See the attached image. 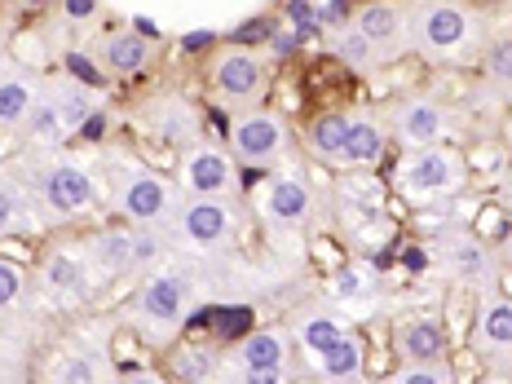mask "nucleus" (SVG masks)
Listing matches in <instances>:
<instances>
[{"mask_svg":"<svg viewBox=\"0 0 512 384\" xmlns=\"http://www.w3.org/2000/svg\"><path fill=\"white\" fill-rule=\"evenodd\" d=\"M93 265L89 261H80V256H71V252H53L49 256V265H45V279L49 287L58 296H67V301H84V296L93 292Z\"/></svg>","mask_w":512,"mask_h":384,"instance_id":"17","label":"nucleus"},{"mask_svg":"<svg viewBox=\"0 0 512 384\" xmlns=\"http://www.w3.org/2000/svg\"><path fill=\"white\" fill-rule=\"evenodd\" d=\"M234 226H239V217H234V204L226 195H190L173 221V230H181V239L204 252L226 248L234 239Z\"/></svg>","mask_w":512,"mask_h":384,"instance_id":"3","label":"nucleus"},{"mask_svg":"<svg viewBox=\"0 0 512 384\" xmlns=\"http://www.w3.org/2000/svg\"><path fill=\"white\" fill-rule=\"evenodd\" d=\"M318 367H323L327 380H358L362 376V340L340 336L332 349L318 354Z\"/></svg>","mask_w":512,"mask_h":384,"instance_id":"24","label":"nucleus"},{"mask_svg":"<svg viewBox=\"0 0 512 384\" xmlns=\"http://www.w3.org/2000/svg\"><path fill=\"white\" fill-rule=\"evenodd\" d=\"M53 380H62V384H71V380H93V367H89V362H76V358H71V362H62V367L58 371H53Z\"/></svg>","mask_w":512,"mask_h":384,"instance_id":"37","label":"nucleus"},{"mask_svg":"<svg viewBox=\"0 0 512 384\" xmlns=\"http://www.w3.org/2000/svg\"><path fill=\"white\" fill-rule=\"evenodd\" d=\"M398 186L407 190V199H446L464 186V164L451 151L424 146L420 155H411L407 164H402Z\"/></svg>","mask_w":512,"mask_h":384,"instance_id":"4","label":"nucleus"},{"mask_svg":"<svg viewBox=\"0 0 512 384\" xmlns=\"http://www.w3.org/2000/svg\"><path fill=\"white\" fill-rule=\"evenodd\" d=\"M204 45H212L208 31H199V36H190V40H186V49H204Z\"/></svg>","mask_w":512,"mask_h":384,"instance_id":"42","label":"nucleus"},{"mask_svg":"<svg viewBox=\"0 0 512 384\" xmlns=\"http://www.w3.org/2000/svg\"><path fill=\"white\" fill-rule=\"evenodd\" d=\"M36 226V208H31V195L18 186L14 177L0 173V234H18Z\"/></svg>","mask_w":512,"mask_h":384,"instance_id":"22","label":"nucleus"},{"mask_svg":"<svg viewBox=\"0 0 512 384\" xmlns=\"http://www.w3.org/2000/svg\"><path fill=\"white\" fill-rule=\"evenodd\" d=\"M18 296H23V270H18L14 261H5V256H0V309L14 305Z\"/></svg>","mask_w":512,"mask_h":384,"instance_id":"33","label":"nucleus"},{"mask_svg":"<svg viewBox=\"0 0 512 384\" xmlns=\"http://www.w3.org/2000/svg\"><path fill=\"white\" fill-rule=\"evenodd\" d=\"M354 27H358L376 49H393V45H402V40L411 45V36H407V14H402L398 5H362L358 14H354Z\"/></svg>","mask_w":512,"mask_h":384,"instance_id":"15","label":"nucleus"},{"mask_svg":"<svg viewBox=\"0 0 512 384\" xmlns=\"http://www.w3.org/2000/svg\"><path fill=\"white\" fill-rule=\"evenodd\" d=\"M486 71H490V80L512 84V40H499V45L486 49Z\"/></svg>","mask_w":512,"mask_h":384,"instance_id":"31","label":"nucleus"},{"mask_svg":"<svg viewBox=\"0 0 512 384\" xmlns=\"http://www.w3.org/2000/svg\"><path fill=\"white\" fill-rule=\"evenodd\" d=\"M230 146L239 159H252V164H270L287 151V124L279 115H248L230 128Z\"/></svg>","mask_w":512,"mask_h":384,"instance_id":"6","label":"nucleus"},{"mask_svg":"<svg viewBox=\"0 0 512 384\" xmlns=\"http://www.w3.org/2000/svg\"><path fill=\"white\" fill-rule=\"evenodd\" d=\"M27 133L36 137V142H45V146H58L62 137H67V124H62V111H58V102H53V93H45V98H36V106L27 111Z\"/></svg>","mask_w":512,"mask_h":384,"instance_id":"25","label":"nucleus"},{"mask_svg":"<svg viewBox=\"0 0 512 384\" xmlns=\"http://www.w3.org/2000/svg\"><path fill=\"white\" fill-rule=\"evenodd\" d=\"M283 358H287L283 332H248L239 345V362H243V376L248 380H279Z\"/></svg>","mask_w":512,"mask_h":384,"instance_id":"12","label":"nucleus"},{"mask_svg":"<svg viewBox=\"0 0 512 384\" xmlns=\"http://www.w3.org/2000/svg\"><path fill=\"white\" fill-rule=\"evenodd\" d=\"M446 128V111L433 98H411L393 111V133L407 146H433Z\"/></svg>","mask_w":512,"mask_h":384,"instance_id":"10","label":"nucleus"},{"mask_svg":"<svg viewBox=\"0 0 512 384\" xmlns=\"http://www.w3.org/2000/svg\"><path fill=\"white\" fill-rule=\"evenodd\" d=\"M67 14L71 18H89L93 14V0H67Z\"/></svg>","mask_w":512,"mask_h":384,"instance_id":"41","label":"nucleus"},{"mask_svg":"<svg viewBox=\"0 0 512 384\" xmlns=\"http://www.w3.org/2000/svg\"><path fill=\"white\" fill-rule=\"evenodd\" d=\"M181 181H186L190 195H226L234 186V164L221 146H190Z\"/></svg>","mask_w":512,"mask_h":384,"instance_id":"7","label":"nucleus"},{"mask_svg":"<svg viewBox=\"0 0 512 384\" xmlns=\"http://www.w3.org/2000/svg\"><path fill=\"white\" fill-rule=\"evenodd\" d=\"M270 31H274V23H248V27L239 31V40H252V36L261 40V36H270Z\"/></svg>","mask_w":512,"mask_h":384,"instance_id":"39","label":"nucleus"},{"mask_svg":"<svg viewBox=\"0 0 512 384\" xmlns=\"http://www.w3.org/2000/svg\"><path fill=\"white\" fill-rule=\"evenodd\" d=\"M345 137H349V115H318V120L305 128L309 151L318 159H336V164H340V155H345Z\"/></svg>","mask_w":512,"mask_h":384,"instance_id":"23","label":"nucleus"},{"mask_svg":"<svg viewBox=\"0 0 512 384\" xmlns=\"http://www.w3.org/2000/svg\"><path fill=\"white\" fill-rule=\"evenodd\" d=\"M477 345L486 354H512V301H486L477 318Z\"/></svg>","mask_w":512,"mask_h":384,"instance_id":"20","label":"nucleus"},{"mask_svg":"<svg viewBox=\"0 0 512 384\" xmlns=\"http://www.w3.org/2000/svg\"><path fill=\"white\" fill-rule=\"evenodd\" d=\"M380 155H384L380 124L371 120V115H358V120H349V137H345V155H340V164L367 168V164H376Z\"/></svg>","mask_w":512,"mask_h":384,"instance_id":"19","label":"nucleus"},{"mask_svg":"<svg viewBox=\"0 0 512 384\" xmlns=\"http://www.w3.org/2000/svg\"><path fill=\"white\" fill-rule=\"evenodd\" d=\"M173 371H177V380H212V376H221V358L204 345H186L173 358Z\"/></svg>","mask_w":512,"mask_h":384,"instance_id":"27","label":"nucleus"},{"mask_svg":"<svg viewBox=\"0 0 512 384\" xmlns=\"http://www.w3.org/2000/svg\"><path fill=\"white\" fill-rule=\"evenodd\" d=\"M407 36L424 58H464L482 45V23L455 0H424L407 14Z\"/></svg>","mask_w":512,"mask_h":384,"instance_id":"1","label":"nucleus"},{"mask_svg":"<svg viewBox=\"0 0 512 384\" xmlns=\"http://www.w3.org/2000/svg\"><path fill=\"white\" fill-rule=\"evenodd\" d=\"M309 208H314V195H309V186L301 177L270 181V190L261 195V212L270 226H301L309 217Z\"/></svg>","mask_w":512,"mask_h":384,"instance_id":"9","label":"nucleus"},{"mask_svg":"<svg viewBox=\"0 0 512 384\" xmlns=\"http://www.w3.org/2000/svg\"><path fill=\"white\" fill-rule=\"evenodd\" d=\"M340 336H345V332H340V323H332V318H309V323L301 327L305 349H314V354H323V349H332Z\"/></svg>","mask_w":512,"mask_h":384,"instance_id":"29","label":"nucleus"},{"mask_svg":"<svg viewBox=\"0 0 512 384\" xmlns=\"http://www.w3.org/2000/svg\"><path fill=\"white\" fill-rule=\"evenodd\" d=\"M40 98V80L27 67L0 58V124H23Z\"/></svg>","mask_w":512,"mask_h":384,"instance_id":"11","label":"nucleus"},{"mask_svg":"<svg viewBox=\"0 0 512 384\" xmlns=\"http://www.w3.org/2000/svg\"><path fill=\"white\" fill-rule=\"evenodd\" d=\"M212 323H217V336L221 340L248 336V309H212Z\"/></svg>","mask_w":512,"mask_h":384,"instance_id":"32","label":"nucleus"},{"mask_svg":"<svg viewBox=\"0 0 512 384\" xmlns=\"http://www.w3.org/2000/svg\"><path fill=\"white\" fill-rule=\"evenodd\" d=\"M67 67H71V76H80L89 89H98V84H102V76L93 71V62L84 58V53H67Z\"/></svg>","mask_w":512,"mask_h":384,"instance_id":"36","label":"nucleus"},{"mask_svg":"<svg viewBox=\"0 0 512 384\" xmlns=\"http://www.w3.org/2000/svg\"><path fill=\"white\" fill-rule=\"evenodd\" d=\"M115 204H120L124 217L142 221V226H173L181 212V195L168 177L151 173V168H128L115 164Z\"/></svg>","mask_w":512,"mask_h":384,"instance_id":"2","label":"nucleus"},{"mask_svg":"<svg viewBox=\"0 0 512 384\" xmlns=\"http://www.w3.org/2000/svg\"><path fill=\"white\" fill-rule=\"evenodd\" d=\"M155 256H159V239H155V234L151 230L133 234V270H137V265H151Z\"/></svg>","mask_w":512,"mask_h":384,"instance_id":"34","label":"nucleus"},{"mask_svg":"<svg viewBox=\"0 0 512 384\" xmlns=\"http://www.w3.org/2000/svg\"><path fill=\"white\" fill-rule=\"evenodd\" d=\"M437 252H442V265H451L464 283H482V287L495 283V256H490L473 234H446V239L437 243Z\"/></svg>","mask_w":512,"mask_h":384,"instance_id":"8","label":"nucleus"},{"mask_svg":"<svg viewBox=\"0 0 512 384\" xmlns=\"http://www.w3.org/2000/svg\"><path fill=\"white\" fill-rule=\"evenodd\" d=\"M89 265L102 274V279H115V274L133 270V234L128 230H102L89 239Z\"/></svg>","mask_w":512,"mask_h":384,"instance_id":"16","label":"nucleus"},{"mask_svg":"<svg viewBox=\"0 0 512 384\" xmlns=\"http://www.w3.org/2000/svg\"><path fill=\"white\" fill-rule=\"evenodd\" d=\"M398 349L407 362H446V332L433 318H424V323H411L398 336Z\"/></svg>","mask_w":512,"mask_h":384,"instance_id":"21","label":"nucleus"},{"mask_svg":"<svg viewBox=\"0 0 512 384\" xmlns=\"http://www.w3.org/2000/svg\"><path fill=\"white\" fill-rule=\"evenodd\" d=\"M0 45H5V31H0Z\"/></svg>","mask_w":512,"mask_h":384,"instance_id":"46","label":"nucleus"},{"mask_svg":"<svg viewBox=\"0 0 512 384\" xmlns=\"http://www.w3.org/2000/svg\"><path fill=\"white\" fill-rule=\"evenodd\" d=\"M402 261H407V270H424V265H429V252L411 248V252H402Z\"/></svg>","mask_w":512,"mask_h":384,"instance_id":"40","label":"nucleus"},{"mask_svg":"<svg viewBox=\"0 0 512 384\" xmlns=\"http://www.w3.org/2000/svg\"><path fill=\"white\" fill-rule=\"evenodd\" d=\"M93 195H98L93 177L76 164H49V168H40V177H36V199L49 212H58V217H80V212H89Z\"/></svg>","mask_w":512,"mask_h":384,"instance_id":"5","label":"nucleus"},{"mask_svg":"<svg viewBox=\"0 0 512 384\" xmlns=\"http://www.w3.org/2000/svg\"><path fill=\"white\" fill-rule=\"evenodd\" d=\"M504 261L512 265V234H508V239H504Z\"/></svg>","mask_w":512,"mask_h":384,"instance_id":"44","label":"nucleus"},{"mask_svg":"<svg viewBox=\"0 0 512 384\" xmlns=\"http://www.w3.org/2000/svg\"><path fill=\"white\" fill-rule=\"evenodd\" d=\"M142 314L151 318L155 327H177L186 318V283L177 274H155L151 283L142 287Z\"/></svg>","mask_w":512,"mask_h":384,"instance_id":"13","label":"nucleus"},{"mask_svg":"<svg viewBox=\"0 0 512 384\" xmlns=\"http://www.w3.org/2000/svg\"><path fill=\"white\" fill-rule=\"evenodd\" d=\"M217 89L226 93V98L234 102H248L261 93V84H265V67H261V58H252V53H226V58L217 62Z\"/></svg>","mask_w":512,"mask_h":384,"instance_id":"14","label":"nucleus"},{"mask_svg":"<svg viewBox=\"0 0 512 384\" xmlns=\"http://www.w3.org/2000/svg\"><path fill=\"white\" fill-rule=\"evenodd\" d=\"M18 5H23V9H49L53 0H18Z\"/></svg>","mask_w":512,"mask_h":384,"instance_id":"43","label":"nucleus"},{"mask_svg":"<svg viewBox=\"0 0 512 384\" xmlns=\"http://www.w3.org/2000/svg\"><path fill=\"white\" fill-rule=\"evenodd\" d=\"M53 102H58V111H62V124H67V133H80L84 120L93 115L89 93L76 89V84H58V89H53Z\"/></svg>","mask_w":512,"mask_h":384,"instance_id":"28","label":"nucleus"},{"mask_svg":"<svg viewBox=\"0 0 512 384\" xmlns=\"http://www.w3.org/2000/svg\"><path fill=\"white\" fill-rule=\"evenodd\" d=\"M332 53H336V58H345L349 67H358V71H371V67L380 62V49L371 45V40L362 36L358 27L336 31V36H332Z\"/></svg>","mask_w":512,"mask_h":384,"instance_id":"26","label":"nucleus"},{"mask_svg":"<svg viewBox=\"0 0 512 384\" xmlns=\"http://www.w3.org/2000/svg\"><path fill=\"white\" fill-rule=\"evenodd\" d=\"M287 18H292L301 31H318V27H323V18H318L314 9L305 5V0H292V5H287Z\"/></svg>","mask_w":512,"mask_h":384,"instance_id":"35","label":"nucleus"},{"mask_svg":"<svg viewBox=\"0 0 512 384\" xmlns=\"http://www.w3.org/2000/svg\"><path fill=\"white\" fill-rule=\"evenodd\" d=\"M106 133V120H102V115L98 111H93L89 115V120H84V128H80V137H89V142H98V137Z\"/></svg>","mask_w":512,"mask_h":384,"instance_id":"38","label":"nucleus"},{"mask_svg":"<svg viewBox=\"0 0 512 384\" xmlns=\"http://www.w3.org/2000/svg\"><path fill=\"white\" fill-rule=\"evenodd\" d=\"M402 384H446L451 380V371H446V362H411L407 371H398Z\"/></svg>","mask_w":512,"mask_h":384,"instance_id":"30","label":"nucleus"},{"mask_svg":"<svg viewBox=\"0 0 512 384\" xmlns=\"http://www.w3.org/2000/svg\"><path fill=\"white\" fill-rule=\"evenodd\" d=\"M102 58L115 76H137L151 62V45H146L142 31H115V36H106Z\"/></svg>","mask_w":512,"mask_h":384,"instance_id":"18","label":"nucleus"},{"mask_svg":"<svg viewBox=\"0 0 512 384\" xmlns=\"http://www.w3.org/2000/svg\"><path fill=\"white\" fill-rule=\"evenodd\" d=\"M504 195H508V208H512V177H508V190H504Z\"/></svg>","mask_w":512,"mask_h":384,"instance_id":"45","label":"nucleus"}]
</instances>
